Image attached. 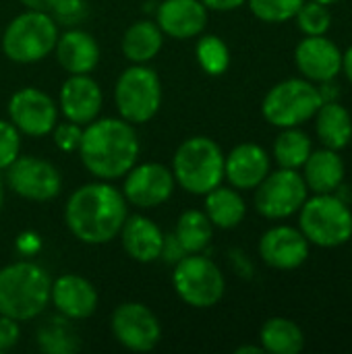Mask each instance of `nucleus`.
<instances>
[{"label": "nucleus", "instance_id": "nucleus-22", "mask_svg": "<svg viewBox=\"0 0 352 354\" xmlns=\"http://www.w3.org/2000/svg\"><path fill=\"white\" fill-rule=\"evenodd\" d=\"M118 234H120L122 249L131 259H135L139 263H151V261L160 259L162 245H164V232L149 218L127 216Z\"/></svg>", "mask_w": 352, "mask_h": 354}, {"label": "nucleus", "instance_id": "nucleus-33", "mask_svg": "<svg viewBox=\"0 0 352 354\" xmlns=\"http://www.w3.org/2000/svg\"><path fill=\"white\" fill-rule=\"evenodd\" d=\"M305 0H247L251 12L263 23H286L295 19Z\"/></svg>", "mask_w": 352, "mask_h": 354}, {"label": "nucleus", "instance_id": "nucleus-4", "mask_svg": "<svg viewBox=\"0 0 352 354\" xmlns=\"http://www.w3.org/2000/svg\"><path fill=\"white\" fill-rule=\"evenodd\" d=\"M299 228L311 245L342 247L352 239V209L336 193H313L299 209Z\"/></svg>", "mask_w": 352, "mask_h": 354}, {"label": "nucleus", "instance_id": "nucleus-27", "mask_svg": "<svg viewBox=\"0 0 352 354\" xmlns=\"http://www.w3.org/2000/svg\"><path fill=\"white\" fill-rule=\"evenodd\" d=\"M259 342L263 353L299 354L305 348V334L288 317H272L259 330Z\"/></svg>", "mask_w": 352, "mask_h": 354}, {"label": "nucleus", "instance_id": "nucleus-10", "mask_svg": "<svg viewBox=\"0 0 352 354\" xmlns=\"http://www.w3.org/2000/svg\"><path fill=\"white\" fill-rule=\"evenodd\" d=\"M309 197L307 183L299 170L278 168L255 187V209L268 220H286L299 214Z\"/></svg>", "mask_w": 352, "mask_h": 354}, {"label": "nucleus", "instance_id": "nucleus-41", "mask_svg": "<svg viewBox=\"0 0 352 354\" xmlns=\"http://www.w3.org/2000/svg\"><path fill=\"white\" fill-rule=\"evenodd\" d=\"M342 73L346 75L352 85V46H349L346 52H342Z\"/></svg>", "mask_w": 352, "mask_h": 354}, {"label": "nucleus", "instance_id": "nucleus-38", "mask_svg": "<svg viewBox=\"0 0 352 354\" xmlns=\"http://www.w3.org/2000/svg\"><path fill=\"white\" fill-rule=\"evenodd\" d=\"M185 255H187V253H185V249L180 247V243L176 241L174 232L168 234V236H164V245H162L160 259H164V261H168V263H176V261H180Z\"/></svg>", "mask_w": 352, "mask_h": 354}, {"label": "nucleus", "instance_id": "nucleus-28", "mask_svg": "<svg viewBox=\"0 0 352 354\" xmlns=\"http://www.w3.org/2000/svg\"><path fill=\"white\" fill-rule=\"evenodd\" d=\"M37 346L46 354H73L81 348V340L71 319L58 313L39 326Z\"/></svg>", "mask_w": 352, "mask_h": 354}, {"label": "nucleus", "instance_id": "nucleus-36", "mask_svg": "<svg viewBox=\"0 0 352 354\" xmlns=\"http://www.w3.org/2000/svg\"><path fill=\"white\" fill-rule=\"evenodd\" d=\"M81 137H83V127L71 120L56 122V127L52 129V139L56 147L62 151H77L81 145Z\"/></svg>", "mask_w": 352, "mask_h": 354}, {"label": "nucleus", "instance_id": "nucleus-6", "mask_svg": "<svg viewBox=\"0 0 352 354\" xmlns=\"http://www.w3.org/2000/svg\"><path fill=\"white\" fill-rule=\"evenodd\" d=\"M58 39V25L50 12L25 10L17 15L2 33V52L19 64L39 62L52 54Z\"/></svg>", "mask_w": 352, "mask_h": 354}, {"label": "nucleus", "instance_id": "nucleus-18", "mask_svg": "<svg viewBox=\"0 0 352 354\" xmlns=\"http://www.w3.org/2000/svg\"><path fill=\"white\" fill-rule=\"evenodd\" d=\"M50 301L54 309L71 322L87 319L98 309V290L77 274H62L52 282Z\"/></svg>", "mask_w": 352, "mask_h": 354}, {"label": "nucleus", "instance_id": "nucleus-19", "mask_svg": "<svg viewBox=\"0 0 352 354\" xmlns=\"http://www.w3.org/2000/svg\"><path fill=\"white\" fill-rule=\"evenodd\" d=\"M270 156L257 143H241L224 156V178L239 191L255 189L270 174Z\"/></svg>", "mask_w": 352, "mask_h": 354}, {"label": "nucleus", "instance_id": "nucleus-39", "mask_svg": "<svg viewBox=\"0 0 352 354\" xmlns=\"http://www.w3.org/2000/svg\"><path fill=\"white\" fill-rule=\"evenodd\" d=\"M247 0H201V4L207 10H220V12H228V10H237L239 6H243Z\"/></svg>", "mask_w": 352, "mask_h": 354}, {"label": "nucleus", "instance_id": "nucleus-43", "mask_svg": "<svg viewBox=\"0 0 352 354\" xmlns=\"http://www.w3.org/2000/svg\"><path fill=\"white\" fill-rule=\"evenodd\" d=\"M2 203H4V185H2V178H0V212H2Z\"/></svg>", "mask_w": 352, "mask_h": 354}, {"label": "nucleus", "instance_id": "nucleus-23", "mask_svg": "<svg viewBox=\"0 0 352 354\" xmlns=\"http://www.w3.org/2000/svg\"><path fill=\"white\" fill-rule=\"evenodd\" d=\"M344 160L336 149L322 147L311 151L303 164V178L313 193H336L344 183Z\"/></svg>", "mask_w": 352, "mask_h": 354}, {"label": "nucleus", "instance_id": "nucleus-24", "mask_svg": "<svg viewBox=\"0 0 352 354\" xmlns=\"http://www.w3.org/2000/svg\"><path fill=\"white\" fill-rule=\"evenodd\" d=\"M313 118L317 139L324 147L340 151L352 141V116L338 100L324 102Z\"/></svg>", "mask_w": 352, "mask_h": 354}, {"label": "nucleus", "instance_id": "nucleus-20", "mask_svg": "<svg viewBox=\"0 0 352 354\" xmlns=\"http://www.w3.org/2000/svg\"><path fill=\"white\" fill-rule=\"evenodd\" d=\"M158 27L174 39L201 35L207 25V8L201 0H164L158 6Z\"/></svg>", "mask_w": 352, "mask_h": 354}, {"label": "nucleus", "instance_id": "nucleus-42", "mask_svg": "<svg viewBox=\"0 0 352 354\" xmlns=\"http://www.w3.org/2000/svg\"><path fill=\"white\" fill-rule=\"evenodd\" d=\"M263 348L261 346H241L237 348V354H261Z\"/></svg>", "mask_w": 352, "mask_h": 354}, {"label": "nucleus", "instance_id": "nucleus-26", "mask_svg": "<svg viewBox=\"0 0 352 354\" xmlns=\"http://www.w3.org/2000/svg\"><path fill=\"white\" fill-rule=\"evenodd\" d=\"M164 44V33L154 21H135L122 35V54L133 64H145L158 56Z\"/></svg>", "mask_w": 352, "mask_h": 354}, {"label": "nucleus", "instance_id": "nucleus-29", "mask_svg": "<svg viewBox=\"0 0 352 354\" xmlns=\"http://www.w3.org/2000/svg\"><path fill=\"white\" fill-rule=\"evenodd\" d=\"M174 236L185 249V253H203L214 236V224L201 209H187L180 214Z\"/></svg>", "mask_w": 352, "mask_h": 354}, {"label": "nucleus", "instance_id": "nucleus-31", "mask_svg": "<svg viewBox=\"0 0 352 354\" xmlns=\"http://www.w3.org/2000/svg\"><path fill=\"white\" fill-rule=\"evenodd\" d=\"M195 52H197L199 66L212 77L224 75L230 66V50L226 41L218 35H203L197 41Z\"/></svg>", "mask_w": 352, "mask_h": 354}, {"label": "nucleus", "instance_id": "nucleus-5", "mask_svg": "<svg viewBox=\"0 0 352 354\" xmlns=\"http://www.w3.org/2000/svg\"><path fill=\"white\" fill-rule=\"evenodd\" d=\"M174 180L191 195H205L224 180V153L210 137H191L172 158Z\"/></svg>", "mask_w": 352, "mask_h": 354}, {"label": "nucleus", "instance_id": "nucleus-25", "mask_svg": "<svg viewBox=\"0 0 352 354\" xmlns=\"http://www.w3.org/2000/svg\"><path fill=\"white\" fill-rule=\"evenodd\" d=\"M247 214V205L239 189L218 185L210 193H205V216L216 228L230 230L237 228Z\"/></svg>", "mask_w": 352, "mask_h": 354}, {"label": "nucleus", "instance_id": "nucleus-40", "mask_svg": "<svg viewBox=\"0 0 352 354\" xmlns=\"http://www.w3.org/2000/svg\"><path fill=\"white\" fill-rule=\"evenodd\" d=\"M27 10H41V12H50L52 2L54 0H19Z\"/></svg>", "mask_w": 352, "mask_h": 354}, {"label": "nucleus", "instance_id": "nucleus-3", "mask_svg": "<svg viewBox=\"0 0 352 354\" xmlns=\"http://www.w3.org/2000/svg\"><path fill=\"white\" fill-rule=\"evenodd\" d=\"M52 278L33 261H17L0 270V315L31 322L50 305Z\"/></svg>", "mask_w": 352, "mask_h": 354}, {"label": "nucleus", "instance_id": "nucleus-9", "mask_svg": "<svg viewBox=\"0 0 352 354\" xmlns=\"http://www.w3.org/2000/svg\"><path fill=\"white\" fill-rule=\"evenodd\" d=\"M114 100L120 118L131 124H143L151 120L162 106V81L149 66L133 64L118 77Z\"/></svg>", "mask_w": 352, "mask_h": 354}, {"label": "nucleus", "instance_id": "nucleus-16", "mask_svg": "<svg viewBox=\"0 0 352 354\" xmlns=\"http://www.w3.org/2000/svg\"><path fill=\"white\" fill-rule=\"evenodd\" d=\"M309 247L311 243L301 232V228L278 224L263 232L259 241V255L270 268L290 272L301 268L309 259Z\"/></svg>", "mask_w": 352, "mask_h": 354}, {"label": "nucleus", "instance_id": "nucleus-17", "mask_svg": "<svg viewBox=\"0 0 352 354\" xmlns=\"http://www.w3.org/2000/svg\"><path fill=\"white\" fill-rule=\"evenodd\" d=\"M102 102H104L102 89L98 81H93L89 75H71L62 83L58 95V106L64 118L81 127L89 124L100 116Z\"/></svg>", "mask_w": 352, "mask_h": 354}, {"label": "nucleus", "instance_id": "nucleus-1", "mask_svg": "<svg viewBox=\"0 0 352 354\" xmlns=\"http://www.w3.org/2000/svg\"><path fill=\"white\" fill-rule=\"evenodd\" d=\"M127 216L124 195L106 183H89L75 189L64 207L68 230L85 245H106L114 241Z\"/></svg>", "mask_w": 352, "mask_h": 354}, {"label": "nucleus", "instance_id": "nucleus-13", "mask_svg": "<svg viewBox=\"0 0 352 354\" xmlns=\"http://www.w3.org/2000/svg\"><path fill=\"white\" fill-rule=\"evenodd\" d=\"M174 185L176 180L170 168L158 162H145L139 166L135 164L124 174L122 195L135 207L151 209V207H160L172 197Z\"/></svg>", "mask_w": 352, "mask_h": 354}, {"label": "nucleus", "instance_id": "nucleus-7", "mask_svg": "<svg viewBox=\"0 0 352 354\" xmlns=\"http://www.w3.org/2000/svg\"><path fill=\"white\" fill-rule=\"evenodd\" d=\"M322 104L324 100L319 89L309 79L295 77L276 83L266 93L261 114L270 124L278 129H290L311 120Z\"/></svg>", "mask_w": 352, "mask_h": 354}, {"label": "nucleus", "instance_id": "nucleus-34", "mask_svg": "<svg viewBox=\"0 0 352 354\" xmlns=\"http://www.w3.org/2000/svg\"><path fill=\"white\" fill-rule=\"evenodd\" d=\"M52 19L56 25L77 27L87 17V2L85 0H54L50 8Z\"/></svg>", "mask_w": 352, "mask_h": 354}, {"label": "nucleus", "instance_id": "nucleus-21", "mask_svg": "<svg viewBox=\"0 0 352 354\" xmlns=\"http://www.w3.org/2000/svg\"><path fill=\"white\" fill-rule=\"evenodd\" d=\"M54 52L58 64L71 75H89L100 62V46L95 37L77 27L58 35Z\"/></svg>", "mask_w": 352, "mask_h": 354}, {"label": "nucleus", "instance_id": "nucleus-37", "mask_svg": "<svg viewBox=\"0 0 352 354\" xmlns=\"http://www.w3.org/2000/svg\"><path fill=\"white\" fill-rule=\"evenodd\" d=\"M19 338H21L19 322L10 319L6 315H0V353H6V351L15 348Z\"/></svg>", "mask_w": 352, "mask_h": 354}, {"label": "nucleus", "instance_id": "nucleus-2", "mask_svg": "<svg viewBox=\"0 0 352 354\" xmlns=\"http://www.w3.org/2000/svg\"><path fill=\"white\" fill-rule=\"evenodd\" d=\"M79 156L100 180L124 176L139 158V137L124 118H95L83 129Z\"/></svg>", "mask_w": 352, "mask_h": 354}, {"label": "nucleus", "instance_id": "nucleus-8", "mask_svg": "<svg viewBox=\"0 0 352 354\" xmlns=\"http://www.w3.org/2000/svg\"><path fill=\"white\" fill-rule=\"evenodd\" d=\"M172 284L180 301L193 309H210L218 305L226 292V280L220 268L201 253H189L172 272Z\"/></svg>", "mask_w": 352, "mask_h": 354}, {"label": "nucleus", "instance_id": "nucleus-14", "mask_svg": "<svg viewBox=\"0 0 352 354\" xmlns=\"http://www.w3.org/2000/svg\"><path fill=\"white\" fill-rule=\"evenodd\" d=\"M8 118L19 133L29 137L50 135L58 120L56 102L41 89L25 87L12 93L8 102Z\"/></svg>", "mask_w": 352, "mask_h": 354}, {"label": "nucleus", "instance_id": "nucleus-12", "mask_svg": "<svg viewBox=\"0 0 352 354\" xmlns=\"http://www.w3.org/2000/svg\"><path fill=\"white\" fill-rule=\"evenodd\" d=\"M110 328L114 338L133 353H149L162 338V326L143 303H122L114 309Z\"/></svg>", "mask_w": 352, "mask_h": 354}, {"label": "nucleus", "instance_id": "nucleus-30", "mask_svg": "<svg viewBox=\"0 0 352 354\" xmlns=\"http://www.w3.org/2000/svg\"><path fill=\"white\" fill-rule=\"evenodd\" d=\"M313 151V143L305 131L299 127L282 129V133L274 141V160L280 168H293L299 170L307 162V158Z\"/></svg>", "mask_w": 352, "mask_h": 354}, {"label": "nucleus", "instance_id": "nucleus-11", "mask_svg": "<svg viewBox=\"0 0 352 354\" xmlns=\"http://www.w3.org/2000/svg\"><path fill=\"white\" fill-rule=\"evenodd\" d=\"M6 185L23 199L50 201L58 197L62 189V176L54 164L41 158L23 156L6 168Z\"/></svg>", "mask_w": 352, "mask_h": 354}, {"label": "nucleus", "instance_id": "nucleus-35", "mask_svg": "<svg viewBox=\"0 0 352 354\" xmlns=\"http://www.w3.org/2000/svg\"><path fill=\"white\" fill-rule=\"evenodd\" d=\"M21 151V133L10 120H0V170H6Z\"/></svg>", "mask_w": 352, "mask_h": 354}, {"label": "nucleus", "instance_id": "nucleus-44", "mask_svg": "<svg viewBox=\"0 0 352 354\" xmlns=\"http://www.w3.org/2000/svg\"><path fill=\"white\" fill-rule=\"evenodd\" d=\"M315 2H322V4H326V6H330V4H336L338 0H315Z\"/></svg>", "mask_w": 352, "mask_h": 354}, {"label": "nucleus", "instance_id": "nucleus-15", "mask_svg": "<svg viewBox=\"0 0 352 354\" xmlns=\"http://www.w3.org/2000/svg\"><path fill=\"white\" fill-rule=\"evenodd\" d=\"M295 62L311 83L334 81L342 73V50L328 35H305L295 48Z\"/></svg>", "mask_w": 352, "mask_h": 354}, {"label": "nucleus", "instance_id": "nucleus-32", "mask_svg": "<svg viewBox=\"0 0 352 354\" xmlns=\"http://www.w3.org/2000/svg\"><path fill=\"white\" fill-rule=\"evenodd\" d=\"M299 29L305 35H326L332 27V12L326 4L315 0H305L295 15Z\"/></svg>", "mask_w": 352, "mask_h": 354}]
</instances>
